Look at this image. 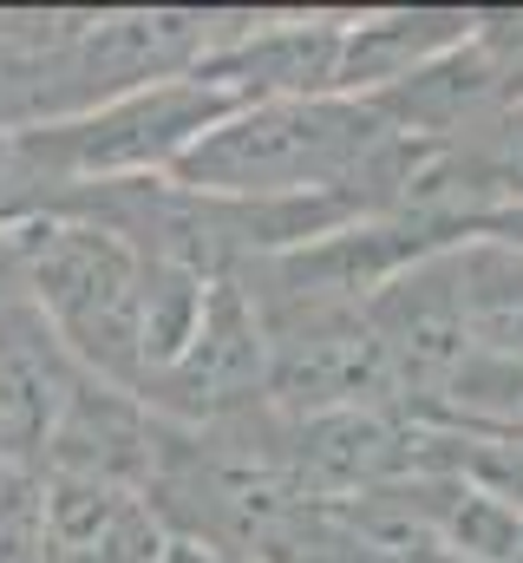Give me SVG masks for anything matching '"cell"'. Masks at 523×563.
I'll list each match as a JSON object with an SVG mask.
<instances>
[{
    "label": "cell",
    "instance_id": "cell-1",
    "mask_svg": "<svg viewBox=\"0 0 523 563\" xmlns=\"http://www.w3.org/2000/svg\"><path fill=\"white\" fill-rule=\"evenodd\" d=\"M425 157L432 151L399 139L374 99H256L210 125L164 177L230 203L327 197L360 223L405 217Z\"/></svg>",
    "mask_w": 523,
    "mask_h": 563
},
{
    "label": "cell",
    "instance_id": "cell-2",
    "mask_svg": "<svg viewBox=\"0 0 523 563\" xmlns=\"http://www.w3.org/2000/svg\"><path fill=\"white\" fill-rule=\"evenodd\" d=\"M0 256L13 263L46 328L66 341V354L92 380L144 394V282L151 276L131 243L86 217L26 210V217H0Z\"/></svg>",
    "mask_w": 523,
    "mask_h": 563
},
{
    "label": "cell",
    "instance_id": "cell-3",
    "mask_svg": "<svg viewBox=\"0 0 523 563\" xmlns=\"http://www.w3.org/2000/svg\"><path fill=\"white\" fill-rule=\"evenodd\" d=\"M236 112L230 92L210 79H157L144 92H125L112 106H92L59 125H26L7 132V164H0V203L20 197H53L73 184H125V177H164L210 125Z\"/></svg>",
    "mask_w": 523,
    "mask_h": 563
},
{
    "label": "cell",
    "instance_id": "cell-4",
    "mask_svg": "<svg viewBox=\"0 0 523 563\" xmlns=\"http://www.w3.org/2000/svg\"><path fill=\"white\" fill-rule=\"evenodd\" d=\"M144 407L164 426H216L249 407H268V341L236 276L210 282L190 341L151 374Z\"/></svg>",
    "mask_w": 523,
    "mask_h": 563
},
{
    "label": "cell",
    "instance_id": "cell-5",
    "mask_svg": "<svg viewBox=\"0 0 523 563\" xmlns=\"http://www.w3.org/2000/svg\"><path fill=\"white\" fill-rule=\"evenodd\" d=\"M86 380L92 374L66 354V341L46 328L26 282L0 256V465L40 472L53 426L66 420V407Z\"/></svg>",
    "mask_w": 523,
    "mask_h": 563
},
{
    "label": "cell",
    "instance_id": "cell-6",
    "mask_svg": "<svg viewBox=\"0 0 523 563\" xmlns=\"http://www.w3.org/2000/svg\"><path fill=\"white\" fill-rule=\"evenodd\" d=\"M341 26L334 13H308V20H243L203 66L197 79H210L216 92H230L236 106L256 99H341Z\"/></svg>",
    "mask_w": 523,
    "mask_h": 563
},
{
    "label": "cell",
    "instance_id": "cell-7",
    "mask_svg": "<svg viewBox=\"0 0 523 563\" xmlns=\"http://www.w3.org/2000/svg\"><path fill=\"white\" fill-rule=\"evenodd\" d=\"M170 538L144 492L105 478H46V563H164Z\"/></svg>",
    "mask_w": 523,
    "mask_h": 563
},
{
    "label": "cell",
    "instance_id": "cell-8",
    "mask_svg": "<svg viewBox=\"0 0 523 563\" xmlns=\"http://www.w3.org/2000/svg\"><path fill=\"white\" fill-rule=\"evenodd\" d=\"M478 13L465 7H405V13H367L341 26V99H380L405 73L432 66L438 53H452L458 40H471Z\"/></svg>",
    "mask_w": 523,
    "mask_h": 563
},
{
    "label": "cell",
    "instance_id": "cell-9",
    "mask_svg": "<svg viewBox=\"0 0 523 563\" xmlns=\"http://www.w3.org/2000/svg\"><path fill=\"white\" fill-rule=\"evenodd\" d=\"M419 420L458 426V432H491V439H518L523 445V361L465 354L452 367V380L419 407Z\"/></svg>",
    "mask_w": 523,
    "mask_h": 563
},
{
    "label": "cell",
    "instance_id": "cell-10",
    "mask_svg": "<svg viewBox=\"0 0 523 563\" xmlns=\"http://www.w3.org/2000/svg\"><path fill=\"white\" fill-rule=\"evenodd\" d=\"M425 472H445L498 505L523 511V445L518 439H491V432H458V426L425 420Z\"/></svg>",
    "mask_w": 523,
    "mask_h": 563
},
{
    "label": "cell",
    "instance_id": "cell-11",
    "mask_svg": "<svg viewBox=\"0 0 523 563\" xmlns=\"http://www.w3.org/2000/svg\"><path fill=\"white\" fill-rule=\"evenodd\" d=\"M0 563H46V478L0 465Z\"/></svg>",
    "mask_w": 523,
    "mask_h": 563
},
{
    "label": "cell",
    "instance_id": "cell-12",
    "mask_svg": "<svg viewBox=\"0 0 523 563\" xmlns=\"http://www.w3.org/2000/svg\"><path fill=\"white\" fill-rule=\"evenodd\" d=\"M164 563H249V558H223V551H197V544H170Z\"/></svg>",
    "mask_w": 523,
    "mask_h": 563
}]
</instances>
